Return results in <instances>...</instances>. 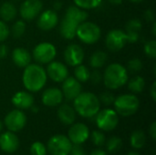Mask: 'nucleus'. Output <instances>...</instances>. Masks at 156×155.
Listing matches in <instances>:
<instances>
[{"label":"nucleus","instance_id":"1","mask_svg":"<svg viewBox=\"0 0 156 155\" xmlns=\"http://www.w3.org/2000/svg\"><path fill=\"white\" fill-rule=\"evenodd\" d=\"M46 69L39 64H29L24 68L22 81L29 92H37L44 88L47 82Z\"/></svg>","mask_w":156,"mask_h":155},{"label":"nucleus","instance_id":"2","mask_svg":"<svg viewBox=\"0 0 156 155\" xmlns=\"http://www.w3.org/2000/svg\"><path fill=\"white\" fill-rule=\"evenodd\" d=\"M73 106L75 111L83 118L95 116L101 108L99 98L91 92H80L74 100Z\"/></svg>","mask_w":156,"mask_h":155},{"label":"nucleus","instance_id":"3","mask_svg":"<svg viewBox=\"0 0 156 155\" xmlns=\"http://www.w3.org/2000/svg\"><path fill=\"white\" fill-rule=\"evenodd\" d=\"M102 81L106 88L118 90L128 81V71L125 67L119 63L110 64L102 75Z\"/></svg>","mask_w":156,"mask_h":155},{"label":"nucleus","instance_id":"4","mask_svg":"<svg viewBox=\"0 0 156 155\" xmlns=\"http://www.w3.org/2000/svg\"><path fill=\"white\" fill-rule=\"evenodd\" d=\"M114 111L118 115L129 117L137 112L140 107V100L134 94H122L115 98Z\"/></svg>","mask_w":156,"mask_h":155},{"label":"nucleus","instance_id":"5","mask_svg":"<svg viewBox=\"0 0 156 155\" xmlns=\"http://www.w3.org/2000/svg\"><path fill=\"white\" fill-rule=\"evenodd\" d=\"M76 36L84 44L92 45L99 41L101 37V30L100 26L89 21H84L78 26Z\"/></svg>","mask_w":156,"mask_h":155},{"label":"nucleus","instance_id":"6","mask_svg":"<svg viewBox=\"0 0 156 155\" xmlns=\"http://www.w3.org/2000/svg\"><path fill=\"white\" fill-rule=\"evenodd\" d=\"M96 116V124L99 129L104 132L114 130L119 123V115L114 110L104 109L99 111Z\"/></svg>","mask_w":156,"mask_h":155},{"label":"nucleus","instance_id":"7","mask_svg":"<svg viewBox=\"0 0 156 155\" xmlns=\"http://www.w3.org/2000/svg\"><path fill=\"white\" fill-rule=\"evenodd\" d=\"M57 55L55 46L49 42H42L37 44L32 52L33 58L38 64H48L54 60Z\"/></svg>","mask_w":156,"mask_h":155},{"label":"nucleus","instance_id":"8","mask_svg":"<svg viewBox=\"0 0 156 155\" xmlns=\"http://www.w3.org/2000/svg\"><path fill=\"white\" fill-rule=\"evenodd\" d=\"M47 148L52 155H69L72 148V143L67 136L57 134L48 140Z\"/></svg>","mask_w":156,"mask_h":155},{"label":"nucleus","instance_id":"9","mask_svg":"<svg viewBox=\"0 0 156 155\" xmlns=\"http://www.w3.org/2000/svg\"><path fill=\"white\" fill-rule=\"evenodd\" d=\"M128 42L126 33L121 29H112L108 32L105 39L107 48L112 52H117L123 48Z\"/></svg>","mask_w":156,"mask_h":155},{"label":"nucleus","instance_id":"10","mask_svg":"<svg viewBox=\"0 0 156 155\" xmlns=\"http://www.w3.org/2000/svg\"><path fill=\"white\" fill-rule=\"evenodd\" d=\"M27 123V116L18 109L9 111L5 117V125L8 131L16 132L21 131Z\"/></svg>","mask_w":156,"mask_h":155},{"label":"nucleus","instance_id":"11","mask_svg":"<svg viewBox=\"0 0 156 155\" xmlns=\"http://www.w3.org/2000/svg\"><path fill=\"white\" fill-rule=\"evenodd\" d=\"M43 4L40 0H26L19 8V13L24 20L30 21L36 18L42 11Z\"/></svg>","mask_w":156,"mask_h":155},{"label":"nucleus","instance_id":"12","mask_svg":"<svg viewBox=\"0 0 156 155\" xmlns=\"http://www.w3.org/2000/svg\"><path fill=\"white\" fill-rule=\"evenodd\" d=\"M68 132V138L72 144H82L90 137V130L84 123H73Z\"/></svg>","mask_w":156,"mask_h":155},{"label":"nucleus","instance_id":"13","mask_svg":"<svg viewBox=\"0 0 156 155\" xmlns=\"http://www.w3.org/2000/svg\"><path fill=\"white\" fill-rule=\"evenodd\" d=\"M84 50L77 44L69 45L64 51V59L70 67H76L82 63L84 59Z\"/></svg>","mask_w":156,"mask_h":155},{"label":"nucleus","instance_id":"14","mask_svg":"<svg viewBox=\"0 0 156 155\" xmlns=\"http://www.w3.org/2000/svg\"><path fill=\"white\" fill-rule=\"evenodd\" d=\"M81 84L74 77H67L62 81L61 91L63 97L68 100H73L81 92Z\"/></svg>","mask_w":156,"mask_h":155},{"label":"nucleus","instance_id":"15","mask_svg":"<svg viewBox=\"0 0 156 155\" xmlns=\"http://www.w3.org/2000/svg\"><path fill=\"white\" fill-rule=\"evenodd\" d=\"M47 76L55 82H62L69 77V70L66 65L59 61H51L47 68Z\"/></svg>","mask_w":156,"mask_h":155},{"label":"nucleus","instance_id":"16","mask_svg":"<svg viewBox=\"0 0 156 155\" xmlns=\"http://www.w3.org/2000/svg\"><path fill=\"white\" fill-rule=\"evenodd\" d=\"M58 23V16L55 10L48 9L39 14L37 25L39 29L43 31H49L53 29Z\"/></svg>","mask_w":156,"mask_h":155},{"label":"nucleus","instance_id":"17","mask_svg":"<svg viewBox=\"0 0 156 155\" xmlns=\"http://www.w3.org/2000/svg\"><path fill=\"white\" fill-rule=\"evenodd\" d=\"M19 147V139L13 132H5L0 135V148L7 153H15Z\"/></svg>","mask_w":156,"mask_h":155},{"label":"nucleus","instance_id":"18","mask_svg":"<svg viewBox=\"0 0 156 155\" xmlns=\"http://www.w3.org/2000/svg\"><path fill=\"white\" fill-rule=\"evenodd\" d=\"M63 98L61 90L58 88H48L42 94V102L48 107H56L61 104Z\"/></svg>","mask_w":156,"mask_h":155},{"label":"nucleus","instance_id":"19","mask_svg":"<svg viewBox=\"0 0 156 155\" xmlns=\"http://www.w3.org/2000/svg\"><path fill=\"white\" fill-rule=\"evenodd\" d=\"M11 101L16 109L27 110L34 105V97L27 91H18L13 95Z\"/></svg>","mask_w":156,"mask_h":155},{"label":"nucleus","instance_id":"20","mask_svg":"<svg viewBox=\"0 0 156 155\" xmlns=\"http://www.w3.org/2000/svg\"><path fill=\"white\" fill-rule=\"evenodd\" d=\"M142 27H143L142 22L138 18H133L126 23L124 32L128 37V42L134 43L138 41Z\"/></svg>","mask_w":156,"mask_h":155},{"label":"nucleus","instance_id":"21","mask_svg":"<svg viewBox=\"0 0 156 155\" xmlns=\"http://www.w3.org/2000/svg\"><path fill=\"white\" fill-rule=\"evenodd\" d=\"M12 60L18 68H26L31 63V54L23 48H16L12 52Z\"/></svg>","mask_w":156,"mask_h":155},{"label":"nucleus","instance_id":"22","mask_svg":"<svg viewBox=\"0 0 156 155\" xmlns=\"http://www.w3.org/2000/svg\"><path fill=\"white\" fill-rule=\"evenodd\" d=\"M58 117L63 124L71 125L76 120V111L70 105L62 104L58 110Z\"/></svg>","mask_w":156,"mask_h":155},{"label":"nucleus","instance_id":"23","mask_svg":"<svg viewBox=\"0 0 156 155\" xmlns=\"http://www.w3.org/2000/svg\"><path fill=\"white\" fill-rule=\"evenodd\" d=\"M78 26V24L64 16L59 26V33L65 39H73L76 37Z\"/></svg>","mask_w":156,"mask_h":155},{"label":"nucleus","instance_id":"24","mask_svg":"<svg viewBox=\"0 0 156 155\" xmlns=\"http://www.w3.org/2000/svg\"><path fill=\"white\" fill-rule=\"evenodd\" d=\"M64 16L70 19V20H72L76 24L80 25L82 22L87 20L88 13L84 9H81L77 5H71L69 8H67Z\"/></svg>","mask_w":156,"mask_h":155},{"label":"nucleus","instance_id":"25","mask_svg":"<svg viewBox=\"0 0 156 155\" xmlns=\"http://www.w3.org/2000/svg\"><path fill=\"white\" fill-rule=\"evenodd\" d=\"M16 7L11 2H5L0 6V17L5 22L12 21L16 16Z\"/></svg>","mask_w":156,"mask_h":155},{"label":"nucleus","instance_id":"26","mask_svg":"<svg viewBox=\"0 0 156 155\" xmlns=\"http://www.w3.org/2000/svg\"><path fill=\"white\" fill-rule=\"evenodd\" d=\"M108 60V55L102 50L95 51L90 58V65L94 69H101Z\"/></svg>","mask_w":156,"mask_h":155},{"label":"nucleus","instance_id":"27","mask_svg":"<svg viewBox=\"0 0 156 155\" xmlns=\"http://www.w3.org/2000/svg\"><path fill=\"white\" fill-rule=\"evenodd\" d=\"M145 88V80L142 76L133 77L128 83V89L133 94L141 93Z\"/></svg>","mask_w":156,"mask_h":155},{"label":"nucleus","instance_id":"28","mask_svg":"<svg viewBox=\"0 0 156 155\" xmlns=\"http://www.w3.org/2000/svg\"><path fill=\"white\" fill-rule=\"evenodd\" d=\"M131 145L134 149H141L144 146L146 143V136L144 132L141 130L134 131L131 135Z\"/></svg>","mask_w":156,"mask_h":155},{"label":"nucleus","instance_id":"29","mask_svg":"<svg viewBox=\"0 0 156 155\" xmlns=\"http://www.w3.org/2000/svg\"><path fill=\"white\" fill-rule=\"evenodd\" d=\"M90 71L89 70V69L86 66H84L82 64L76 66V68L74 69V78L78 81H80V83L87 82L90 79Z\"/></svg>","mask_w":156,"mask_h":155},{"label":"nucleus","instance_id":"30","mask_svg":"<svg viewBox=\"0 0 156 155\" xmlns=\"http://www.w3.org/2000/svg\"><path fill=\"white\" fill-rule=\"evenodd\" d=\"M75 3V5L79 6L81 9L89 10V9H94L98 7L102 0H73Z\"/></svg>","mask_w":156,"mask_h":155},{"label":"nucleus","instance_id":"31","mask_svg":"<svg viewBox=\"0 0 156 155\" xmlns=\"http://www.w3.org/2000/svg\"><path fill=\"white\" fill-rule=\"evenodd\" d=\"M26 31V23L23 20H17L11 28V34L14 38H20Z\"/></svg>","mask_w":156,"mask_h":155},{"label":"nucleus","instance_id":"32","mask_svg":"<svg viewBox=\"0 0 156 155\" xmlns=\"http://www.w3.org/2000/svg\"><path fill=\"white\" fill-rule=\"evenodd\" d=\"M122 146V141L121 138L117 136H112L111 137L107 143H106V148L109 153H117Z\"/></svg>","mask_w":156,"mask_h":155},{"label":"nucleus","instance_id":"33","mask_svg":"<svg viewBox=\"0 0 156 155\" xmlns=\"http://www.w3.org/2000/svg\"><path fill=\"white\" fill-rule=\"evenodd\" d=\"M127 71H130L131 73H138L143 69V62L138 58H133L131 60H129L127 64Z\"/></svg>","mask_w":156,"mask_h":155},{"label":"nucleus","instance_id":"34","mask_svg":"<svg viewBox=\"0 0 156 155\" xmlns=\"http://www.w3.org/2000/svg\"><path fill=\"white\" fill-rule=\"evenodd\" d=\"M30 153L32 155H46L47 147L40 142H35L30 147Z\"/></svg>","mask_w":156,"mask_h":155},{"label":"nucleus","instance_id":"35","mask_svg":"<svg viewBox=\"0 0 156 155\" xmlns=\"http://www.w3.org/2000/svg\"><path fill=\"white\" fill-rule=\"evenodd\" d=\"M144 53L147 57L151 58H155L156 57V41L155 40H150L147 41L144 44Z\"/></svg>","mask_w":156,"mask_h":155},{"label":"nucleus","instance_id":"36","mask_svg":"<svg viewBox=\"0 0 156 155\" xmlns=\"http://www.w3.org/2000/svg\"><path fill=\"white\" fill-rule=\"evenodd\" d=\"M114 100H115L114 95L112 92H110V91H104L99 97L100 102H101L102 104H104L106 106H110V105L113 104Z\"/></svg>","mask_w":156,"mask_h":155},{"label":"nucleus","instance_id":"37","mask_svg":"<svg viewBox=\"0 0 156 155\" xmlns=\"http://www.w3.org/2000/svg\"><path fill=\"white\" fill-rule=\"evenodd\" d=\"M91 140L92 143L96 146H102L105 143V136L100 131H94L91 133Z\"/></svg>","mask_w":156,"mask_h":155},{"label":"nucleus","instance_id":"38","mask_svg":"<svg viewBox=\"0 0 156 155\" xmlns=\"http://www.w3.org/2000/svg\"><path fill=\"white\" fill-rule=\"evenodd\" d=\"M10 34V30L6 23L3 20H0V42L5 41Z\"/></svg>","mask_w":156,"mask_h":155},{"label":"nucleus","instance_id":"39","mask_svg":"<svg viewBox=\"0 0 156 155\" xmlns=\"http://www.w3.org/2000/svg\"><path fill=\"white\" fill-rule=\"evenodd\" d=\"M90 79L91 80V82L93 84H100L102 81V74L101 73L100 70L98 69H94L90 75Z\"/></svg>","mask_w":156,"mask_h":155},{"label":"nucleus","instance_id":"40","mask_svg":"<svg viewBox=\"0 0 156 155\" xmlns=\"http://www.w3.org/2000/svg\"><path fill=\"white\" fill-rule=\"evenodd\" d=\"M70 155H86L85 150L80 146V144H74L70 150Z\"/></svg>","mask_w":156,"mask_h":155},{"label":"nucleus","instance_id":"41","mask_svg":"<svg viewBox=\"0 0 156 155\" xmlns=\"http://www.w3.org/2000/svg\"><path fill=\"white\" fill-rule=\"evenodd\" d=\"M144 16L147 22H154V13L153 10H151V9L146 10Z\"/></svg>","mask_w":156,"mask_h":155},{"label":"nucleus","instance_id":"42","mask_svg":"<svg viewBox=\"0 0 156 155\" xmlns=\"http://www.w3.org/2000/svg\"><path fill=\"white\" fill-rule=\"evenodd\" d=\"M8 53V49L7 47L4 44L0 45V58H5L7 56Z\"/></svg>","mask_w":156,"mask_h":155},{"label":"nucleus","instance_id":"43","mask_svg":"<svg viewBox=\"0 0 156 155\" xmlns=\"http://www.w3.org/2000/svg\"><path fill=\"white\" fill-rule=\"evenodd\" d=\"M149 133L151 135V137L153 138V140L156 139V122H153L150 129H149Z\"/></svg>","mask_w":156,"mask_h":155},{"label":"nucleus","instance_id":"44","mask_svg":"<svg viewBox=\"0 0 156 155\" xmlns=\"http://www.w3.org/2000/svg\"><path fill=\"white\" fill-rule=\"evenodd\" d=\"M150 94H151V97L153 99L154 101L156 100V83L154 82L152 87H151V90H150Z\"/></svg>","mask_w":156,"mask_h":155},{"label":"nucleus","instance_id":"45","mask_svg":"<svg viewBox=\"0 0 156 155\" xmlns=\"http://www.w3.org/2000/svg\"><path fill=\"white\" fill-rule=\"evenodd\" d=\"M90 155H107V153L105 151H103V150L96 149V150H93Z\"/></svg>","mask_w":156,"mask_h":155},{"label":"nucleus","instance_id":"46","mask_svg":"<svg viewBox=\"0 0 156 155\" xmlns=\"http://www.w3.org/2000/svg\"><path fill=\"white\" fill-rule=\"evenodd\" d=\"M112 5H121L123 0H108Z\"/></svg>","mask_w":156,"mask_h":155},{"label":"nucleus","instance_id":"47","mask_svg":"<svg viewBox=\"0 0 156 155\" xmlns=\"http://www.w3.org/2000/svg\"><path fill=\"white\" fill-rule=\"evenodd\" d=\"M61 5H62V4L61 3H59V2H56L55 4H54V8L55 9H59L60 7H61Z\"/></svg>","mask_w":156,"mask_h":155},{"label":"nucleus","instance_id":"48","mask_svg":"<svg viewBox=\"0 0 156 155\" xmlns=\"http://www.w3.org/2000/svg\"><path fill=\"white\" fill-rule=\"evenodd\" d=\"M152 32H153V35L156 36V23L155 22H153V28H152Z\"/></svg>","mask_w":156,"mask_h":155},{"label":"nucleus","instance_id":"49","mask_svg":"<svg viewBox=\"0 0 156 155\" xmlns=\"http://www.w3.org/2000/svg\"><path fill=\"white\" fill-rule=\"evenodd\" d=\"M130 2H132V3H135V4H138V3H141V2H143L144 0H129Z\"/></svg>","mask_w":156,"mask_h":155},{"label":"nucleus","instance_id":"50","mask_svg":"<svg viewBox=\"0 0 156 155\" xmlns=\"http://www.w3.org/2000/svg\"><path fill=\"white\" fill-rule=\"evenodd\" d=\"M127 155H140L138 153H136V152H131V153H129Z\"/></svg>","mask_w":156,"mask_h":155},{"label":"nucleus","instance_id":"51","mask_svg":"<svg viewBox=\"0 0 156 155\" xmlns=\"http://www.w3.org/2000/svg\"><path fill=\"white\" fill-rule=\"evenodd\" d=\"M2 128H3V124H2V122H0V132L2 131Z\"/></svg>","mask_w":156,"mask_h":155}]
</instances>
